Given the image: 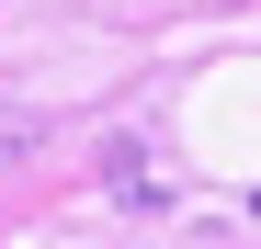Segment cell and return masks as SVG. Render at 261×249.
<instances>
[{"label":"cell","instance_id":"6da1fadb","mask_svg":"<svg viewBox=\"0 0 261 249\" xmlns=\"http://www.w3.org/2000/svg\"><path fill=\"white\" fill-rule=\"evenodd\" d=\"M12 159H23V136H0V170H12Z\"/></svg>","mask_w":261,"mask_h":249}]
</instances>
